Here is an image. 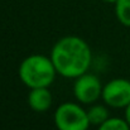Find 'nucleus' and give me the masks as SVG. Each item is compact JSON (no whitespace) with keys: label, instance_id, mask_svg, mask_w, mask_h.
<instances>
[{"label":"nucleus","instance_id":"1","mask_svg":"<svg viewBox=\"0 0 130 130\" xmlns=\"http://www.w3.org/2000/svg\"><path fill=\"white\" fill-rule=\"evenodd\" d=\"M91 49L80 37L67 36L53 45L51 59L57 73L66 78H77L86 73L91 64Z\"/></svg>","mask_w":130,"mask_h":130},{"label":"nucleus","instance_id":"2","mask_svg":"<svg viewBox=\"0 0 130 130\" xmlns=\"http://www.w3.org/2000/svg\"><path fill=\"white\" fill-rule=\"evenodd\" d=\"M19 78L29 88L49 87L56 78V67L51 57L42 54L28 56L19 66Z\"/></svg>","mask_w":130,"mask_h":130},{"label":"nucleus","instance_id":"3","mask_svg":"<svg viewBox=\"0 0 130 130\" xmlns=\"http://www.w3.org/2000/svg\"><path fill=\"white\" fill-rule=\"evenodd\" d=\"M54 124L58 130H87L91 125L87 111L73 102H64L57 107Z\"/></svg>","mask_w":130,"mask_h":130},{"label":"nucleus","instance_id":"4","mask_svg":"<svg viewBox=\"0 0 130 130\" xmlns=\"http://www.w3.org/2000/svg\"><path fill=\"white\" fill-rule=\"evenodd\" d=\"M107 106L121 109L130 104V81L124 78H115L109 81L102 87V95Z\"/></svg>","mask_w":130,"mask_h":130},{"label":"nucleus","instance_id":"5","mask_svg":"<svg viewBox=\"0 0 130 130\" xmlns=\"http://www.w3.org/2000/svg\"><path fill=\"white\" fill-rule=\"evenodd\" d=\"M75 97L82 104H92L102 95V86L97 76L84 73L76 78L73 86Z\"/></svg>","mask_w":130,"mask_h":130},{"label":"nucleus","instance_id":"6","mask_svg":"<svg viewBox=\"0 0 130 130\" xmlns=\"http://www.w3.org/2000/svg\"><path fill=\"white\" fill-rule=\"evenodd\" d=\"M53 97L48 87H37L30 88V92L28 95V105L33 111L44 112L48 111L52 106Z\"/></svg>","mask_w":130,"mask_h":130},{"label":"nucleus","instance_id":"7","mask_svg":"<svg viewBox=\"0 0 130 130\" xmlns=\"http://www.w3.org/2000/svg\"><path fill=\"white\" fill-rule=\"evenodd\" d=\"M115 13L123 25L130 27V0H118L115 3Z\"/></svg>","mask_w":130,"mask_h":130},{"label":"nucleus","instance_id":"8","mask_svg":"<svg viewBox=\"0 0 130 130\" xmlns=\"http://www.w3.org/2000/svg\"><path fill=\"white\" fill-rule=\"evenodd\" d=\"M90 123L93 125H101L105 120L109 119V111L102 105H95L87 111Z\"/></svg>","mask_w":130,"mask_h":130},{"label":"nucleus","instance_id":"9","mask_svg":"<svg viewBox=\"0 0 130 130\" xmlns=\"http://www.w3.org/2000/svg\"><path fill=\"white\" fill-rule=\"evenodd\" d=\"M99 130H130V125L124 119L109 118L101 125H99Z\"/></svg>","mask_w":130,"mask_h":130},{"label":"nucleus","instance_id":"10","mask_svg":"<svg viewBox=\"0 0 130 130\" xmlns=\"http://www.w3.org/2000/svg\"><path fill=\"white\" fill-rule=\"evenodd\" d=\"M125 120L128 121V124L130 125V104L125 107Z\"/></svg>","mask_w":130,"mask_h":130},{"label":"nucleus","instance_id":"11","mask_svg":"<svg viewBox=\"0 0 130 130\" xmlns=\"http://www.w3.org/2000/svg\"><path fill=\"white\" fill-rule=\"evenodd\" d=\"M104 1H106V3H110V4H115L118 0H104Z\"/></svg>","mask_w":130,"mask_h":130}]
</instances>
